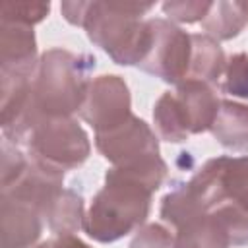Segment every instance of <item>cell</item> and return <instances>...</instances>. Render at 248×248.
<instances>
[{
    "mask_svg": "<svg viewBox=\"0 0 248 248\" xmlns=\"http://www.w3.org/2000/svg\"><path fill=\"white\" fill-rule=\"evenodd\" d=\"M167 163L151 155L105 172V186L85 211L83 231L97 242H114L140 229L149 217L151 198L167 178Z\"/></svg>",
    "mask_w": 248,
    "mask_h": 248,
    "instance_id": "obj_1",
    "label": "cell"
},
{
    "mask_svg": "<svg viewBox=\"0 0 248 248\" xmlns=\"http://www.w3.org/2000/svg\"><path fill=\"white\" fill-rule=\"evenodd\" d=\"M153 2H87L83 29L89 41L101 46L112 62L120 66H140L151 43L149 19L143 16L153 10Z\"/></svg>",
    "mask_w": 248,
    "mask_h": 248,
    "instance_id": "obj_2",
    "label": "cell"
},
{
    "mask_svg": "<svg viewBox=\"0 0 248 248\" xmlns=\"http://www.w3.org/2000/svg\"><path fill=\"white\" fill-rule=\"evenodd\" d=\"M93 68L91 54H76L66 48L43 52L31 81V97L39 116L58 118L79 112L93 81L89 78Z\"/></svg>",
    "mask_w": 248,
    "mask_h": 248,
    "instance_id": "obj_3",
    "label": "cell"
},
{
    "mask_svg": "<svg viewBox=\"0 0 248 248\" xmlns=\"http://www.w3.org/2000/svg\"><path fill=\"white\" fill-rule=\"evenodd\" d=\"M159 215L174 236L176 248H231L232 240L215 215L194 196L188 182H180L161 200Z\"/></svg>",
    "mask_w": 248,
    "mask_h": 248,
    "instance_id": "obj_4",
    "label": "cell"
},
{
    "mask_svg": "<svg viewBox=\"0 0 248 248\" xmlns=\"http://www.w3.org/2000/svg\"><path fill=\"white\" fill-rule=\"evenodd\" d=\"M23 145L31 159L62 172L81 167L91 153L87 132L72 116L41 118Z\"/></svg>",
    "mask_w": 248,
    "mask_h": 248,
    "instance_id": "obj_5",
    "label": "cell"
},
{
    "mask_svg": "<svg viewBox=\"0 0 248 248\" xmlns=\"http://www.w3.org/2000/svg\"><path fill=\"white\" fill-rule=\"evenodd\" d=\"M188 186L205 209L232 203L248 211V155H219L205 161Z\"/></svg>",
    "mask_w": 248,
    "mask_h": 248,
    "instance_id": "obj_6",
    "label": "cell"
},
{
    "mask_svg": "<svg viewBox=\"0 0 248 248\" xmlns=\"http://www.w3.org/2000/svg\"><path fill=\"white\" fill-rule=\"evenodd\" d=\"M149 27V50L138 68L172 85L186 81L192 62V33L165 17H151Z\"/></svg>",
    "mask_w": 248,
    "mask_h": 248,
    "instance_id": "obj_7",
    "label": "cell"
},
{
    "mask_svg": "<svg viewBox=\"0 0 248 248\" xmlns=\"http://www.w3.org/2000/svg\"><path fill=\"white\" fill-rule=\"evenodd\" d=\"M79 116L95 130L107 132L132 116V97L126 81L116 74H103L89 85Z\"/></svg>",
    "mask_w": 248,
    "mask_h": 248,
    "instance_id": "obj_8",
    "label": "cell"
},
{
    "mask_svg": "<svg viewBox=\"0 0 248 248\" xmlns=\"http://www.w3.org/2000/svg\"><path fill=\"white\" fill-rule=\"evenodd\" d=\"M95 147L112 165H126L159 155L157 134L145 120L134 114L120 126L95 134Z\"/></svg>",
    "mask_w": 248,
    "mask_h": 248,
    "instance_id": "obj_9",
    "label": "cell"
},
{
    "mask_svg": "<svg viewBox=\"0 0 248 248\" xmlns=\"http://www.w3.org/2000/svg\"><path fill=\"white\" fill-rule=\"evenodd\" d=\"M172 97L188 136L211 130L221 107L215 85L198 79H186L176 85Z\"/></svg>",
    "mask_w": 248,
    "mask_h": 248,
    "instance_id": "obj_10",
    "label": "cell"
},
{
    "mask_svg": "<svg viewBox=\"0 0 248 248\" xmlns=\"http://www.w3.org/2000/svg\"><path fill=\"white\" fill-rule=\"evenodd\" d=\"M39 58L33 27L16 21H0V74L33 78Z\"/></svg>",
    "mask_w": 248,
    "mask_h": 248,
    "instance_id": "obj_11",
    "label": "cell"
},
{
    "mask_svg": "<svg viewBox=\"0 0 248 248\" xmlns=\"http://www.w3.org/2000/svg\"><path fill=\"white\" fill-rule=\"evenodd\" d=\"M2 248H33L43 232L41 211L21 200L0 196Z\"/></svg>",
    "mask_w": 248,
    "mask_h": 248,
    "instance_id": "obj_12",
    "label": "cell"
},
{
    "mask_svg": "<svg viewBox=\"0 0 248 248\" xmlns=\"http://www.w3.org/2000/svg\"><path fill=\"white\" fill-rule=\"evenodd\" d=\"M227 56L219 41L205 33H192V62L188 79L217 85L225 74Z\"/></svg>",
    "mask_w": 248,
    "mask_h": 248,
    "instance_id": "obj_13",
    "label": "cell"
},
{
    "mask_svg": "<svg viewBox=\"0 0 248 248\" xmlns=\"http://www.w3.org/2000/svg\"><path fill=\"white\" fill-rule=\"evenodd\" d=\"M209 132L227 149L248 147V105L221 99L217 118Z\"/></svg>",
    "mask_w": 248,
    "mask_h": 248,
    "instance_id": "obj_14",
    "label": "cell"
},
{
    "mask_svg": "<svg viewBox=\"0 0 248 248\" xmlns=\"http://www.w3.org/2000/svg\"><path fill=\"white\" fill-rule=\"evenodd\" d=\"M45 223L54 234H74L83 229L85 221V207L83 198L72 188H62L43 215Z\"/></svg>",
    "mask_w": 248,
    "mask_h": 248,
    "instance_id": "obj_15",
    "label": "cell"
},
{
    "mask_svg": "<svg viewBox=\"0 0 248 248\" xmlns=\"http://www.w3.org/2000/svg\"><path fill=\"white\" fill-rule=\"evenodd\" d=\"M248 23V2H211L207 16L202 19V29L215 41L234 39Z\"/></svg>",
    "mask_w": 248,
    "mask_h": 248,
    "instance_id": "obj_16",
    "label": "cell"
},
{
    "mask_svg": "<svg viewBox=\"0 0 248 248\" xmlns=\"http://www.w3.org/2000/svg\"><path fill=\"white\" fill-rule=\"evenodd\" d=\"M153 124L157 130V136L165 141L170 143H180L186 141L190 136L184 130V124L178 116V110L174 107V99H172V91H165L155 107H153Z\"/></svg>",
    "mask_w": 248,
    "mask_h": 248,
    "instance_id": "obj_17",
    "label": "cell"
},
{
    "mask_svg": "<svg viewBox=\"0 0 248 248\" xmlns=\"http://www.w3.org/2000/svg\"><path fill=\"white\" fill-rule=\"evenodd\" d=\"M221 91L238 99H248V54L236 52L227 58Z\"/></svg>",
    "mask_w": 248,
    "mask_h": 248,
    "instance_id": "obj_18",
    "label": "cell"
},
{
    "mask_svg": "<svg viewBox=\"0 0 248 248\" xmlns=\"http://www.w3.org/2000/svg\"><path fill=\"white\" fill-rule=\"evenodd\" d=\"M50 12L48 2H2L0 21H16L33 27L41 23Z\"/></svg>",
    "mask_w": 248,
    "mask_h": 248,
    "instance_id": "obj_19",
    "label": "cell"
},
{
    "mask_svg": "<svg viewBox=\"0 0 248 248\" xmlns=\"http://www.w3.org/2000/svg\"><path fill=\"white\" fill-rule=\"evenodd\" d=\"M163 14L172 23H196L207 16L211 2L205 0H169L163 2Z\"/></svg>",
    "mask_w": 248,
    "mask_h": 248,
    "instance_id": "obj_20",
    "label": "cell"
},
{
    "mask_svg": "<svg viewBox=\"0 0 248 248\" xmlns=\"http://www.w3.org/2000/svg\"><path fill=\"white\" fill-rule=\"evenodd\" d=\"M29 165V157L6 138L2 140V172H0V190L12 186L25 172Z\"/></svg>",
    "mask_w": 248,
    "mask_h": 248,
    "instance_id": "obj_21",
    "label": "cell"
},
{
    "mask_svg": "<svg viewBox=\"0 0 248 248\" xmlns=\"http://www.w3.org/2000/svg\"><path fill=\"white\" fill-rule=\"evenodd\" d=\"M128 248H176L172 232L159 223H149L138 229Z\"/></svg>",
    "mask_w": 248,
    "mask_h": 248,
    "instance_id": "obj_22",
    "label": "cell"
},
{
    "mask_svg": "<svg viewBox=\"0 0 248 248\" xmlns=\"http://www.w3.org/2000/svg\"><path fill=\"white\" fill-rule=\"evenodd\" d=\"M85 10H87V2H62L60 4V12L64 16V19L72 25L83 27V17H85Z\"/></svg>",
    "mask_w": 248,
    "mask_h": 248,
    "instance_id": "obj_23",
    "label": "cell"
},
{
    "mask_svg": "<svg viewBox=\"0 0 248 248\" xmlns=\"http://www.w3.org/2000/svg\"><path fill=\"white\" fill-rule=\"evenodd\" d=\"M33 248H91V246L79 240L76 234H54L52 238L39 242Z\"/></svg>",
    "mask_w": 248,
    "mask_h": 248,
    "instance_id": "obj_24",
    "label": "cell"
}]
</instances>
